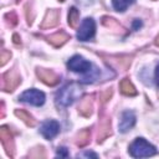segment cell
I'll return each instance as SVG.
<instances>
[{"label": "cell", "instance_id": "32", "mask_svg": "<svg viewBox=\"0 0 159 159\" xmlns=\"http://www.w3.org/2000/svg\"><path fill=\"white\" fill-rule=\"evenodd\" d=\"M154 1H155V0H154Z\"/></svg>", "mask_w": 159, "mask_h": 159}, {"label": "cell", "instance_id": "31", "mask_svg": "<svg viewBox=\"0 0 159 159\" xmlns=\"http://www.w3.org/2000/svg\"><path fill=\"white\" fill-rule=\"evenodd\" d=\"M17 1H20V0H17Z\"/></svg>", "mask_w": 159, "mask_h": 159}, {"label": "cell", "instance_id": "24", "mask_svg": "<svg viewBox=\"0 0 159 159\" xmlns=\"http://www.w3.org/2000/svg\"><path fill=\"white\" fill-rule=\"evenodd\" d=\"M68 155V152H67V148L65 147H60L57 149V157H67Z\"/></svg>", "mask_w": 159, "mask_h": 159}, {"label": "cell", "instance_id": "13", "mask_svg": "<svg viewBox=\"0 0 159 159\" xmlns=\"http://www.w3.org/2000/svg\"><path fill=\"white\" fill-rule=\"evenodd\" d=\"M93 96H86L83 99H81L78 106V113L83 117H89L93 111Z\"/></svg>", "mask_w": 159, "mask_h": 159}, {"label": "cell", "instance_id": "10", "mask_svg": "<svg viewBox=\"0 0 159 159\" xmlns=\"http://www.w3.org/2000/svg\"><path fill=\"white\" fill-rule=\"evenodd\" d=\"M135 124V114L132 111H124L120 116V120L118 124L119 132L120 133H125L128 132L130 128H133V125Z\"/></svg>", "mask_w": 159, "mask_h": 159}, {"label": "cell", "instance_id": "29", "mask_svg": "<svg viewBox=\"0 0 159 159\" xmlns=\"http://www.w3.org/2000/svg\"><path fill=\"white\" fill-rule=\"evenodd\" d=\"M154 43H155V46L159 47V34L157 35V37H155V40H154Z\"/></svg>", "mask_w": 159, "mask_h": 159}, {"label": "cell", "instance_id": "19", "mask_svg": "<svg viewBox=\"0 0 159 159\" xmlns=\"http://www.w3.org/2000/svg\"><path fill=\"white\" fill-rule=\"evenodd\" d=\"M134 2V0H112V4H113V7L117 10V11H125L128 6H130Z\"/></svg>", "mask_w": 159, "mask_h": 159}, {"label": "cell", "instance_id": "2", "mask_svg": "<svg viewBox=\"0 0 159 159\" xmlns=\"http://www.w3.org/2000/svg\"><path fill=\"white\" fill-rule=\"evenodd\" d=\"M157 153L154 145L147 142L144 138H135V140L129 145V154L133 158H144L152 157Z\"/></svg>", "mask_w": 159, "mask_h": 159}, {"label": "cell", "instance_id": "21", "mask_svg": "<svg viewBox=\"0 0 159 159\" xmlns=\"http://www.w3.org/2000/svg\"><path fill=\"white\" fill-rule=\"evenodd\" d=\"M10 57H11V52H10V51H7V50H1V52H0V65L4 66V65L10 60Z\"/></svg>", "mask_w": 159, "mask_h": 159}, {"label": "cell", "instance_id": "6", "mask_svg": "<svg viewBox=\"0 0 159 159\" xmlns=\"http://www.w3.org/2000/svg\"><path fill=\"white\" fill-rule=\"evenodd\" d=\"M20 83L21 77L16 68H12L2 75V89L5 92H12Z\"/></svg>", "mask_w": 159, "mask_h": 159}, {"label": "cell", "instance_id": "20", "mask_svg": "<svg viewBox=\"0 0 159 159\" xmlns=\"http://www.w3.org/2000/svg\"><path fill=\"white\" fill-rule=\"evenodd\" d=\"M25 9H26V20H27V24L31 25L32 21H34V10H32V5L31 4H26L25 5Z\"/></svg>", "mask_w": 159, "mask_h": 159}, {"label": "cell", "instance_id": "14", "mask_svg": "<svg viewBox=\"0 0 159 159\" xmlns=\"http://www.w3.org/2000/svg\"><path fill=\"white\" fill-rule=\"evenodd\" d=\"M70 40V35H67L65 31H60L52 36L48 37V42L53 45L55 47H61L63 43H66Z\"/></svg>", "mask_w": 159, "mask_h": 159}, {"label": "cell", "instance_id": "11", "mask_svg": "<svg viewBox=\"0 0 159 159\" xmlns=\"http://www.w3.org/2000/svg\"><path fill=\"white\" fill-rule=\"evenodd\" d=\"M112 134V124L109 117H102L98 123V134H97V142H102L106 138H108Z\"/></svg>", "mask_w": 159, "mask_h": 159}, {"label": "cell", "instance_id": "12", "mask_svg": "<svg viewBox=\"0 0 159 159\" xmlns=\"http://www.w3.org/2000/svg\"><path fill=\"white\" fill-rule=\"evenodd\" d=\"M58 21H60V11L56 10V9H51V10H48L46 12V15H45V17H43L40 27L42 30L51 29V27H55L58 24Z\"/></svg>", "mask_w": 159, "mask_h": 159}, {"label": "cell", "instance_id": "16", "mask_svg": "<svg viewBox=\"0 0 159 159\" xmlns=\"http://www.w3.org/2000/svg\"><path fill=\"white\" fill-rule=\"evenodd\" d=\"M15 116L19 117V118H20L26 125H29V127H35V124H36L35 118H34L27 111H25V109H15Z\"/></svg>", "mask_w": 159, "mask_h": 159}, {"label": "cell", "instance_id": "25", "mask_svg": "<svg viewBox=\"0 0 159 159\" xmlns=\"http://www.w3.org/2000/svg\"><path fill=\"white\" fill-rule=\"evenodd\" d=\"M78 157H93V158H97L98 155L93 152H84L83 154H78Z\"/></svg>", "mask_w": 159, "mask_h": 159}, {"label": "cell", "instance_id": "7", "mask_svg": "<svg viewBox=\"0 0 159 159\" xmlns=\"http://www.w3.org/2000/svg\"><path fill=\"white\" fill-rule=\"evenodd\" d=\"M60 132V124L57 120L50 119V120H45L41 127H40V133L43 135L45 139H52L55 138Z\"/></svg>", "mask_w": 159, "mask_h": 159}, {"label": "cell", "instance_id": "17", "mask_svg": "<svg viewBox=\"0 0 159 159\" xmlns=\"http://www.w3.org/2000/svg\"><path fill=\"white\" fill-rule=\"evenodd\" d=\"M89 139H91V130L89 129H83L76 137V145L80 147V148H83L89 143Z\"/></svg>", "mask_w": 159, "mask_h": 159}, {"label": "cell", "instance_id": "1", "mask_svg": "<svg viewBox=\"0 0 159 159\" xmlns=\"http://www.w3.org/2000/svg\"><path fill=\"white\" fill-rule=\"evenodd\" d=\"M82 94V88L78 83H68L63 86L56 94V103L60 107H68Z\"/></svg>", "mask_w": 159, "mask_h": 159}, {"label": "cell", "instance_id": "23", "mask_svg": "<svg viewBox=\"0 0 159 159\" xmlns=\"http://www.w3.org/2000/svg\"><path fill=\"white\" fill-rule=\"evenodd\" d=\"M112 94H113V91H112V88H108V89H106L104 92H102L101 93V102L102 103H106L111 97H112Z\"/></svg>", "mask_w": 159, "mask_h": 159}, {"label": "cell", "instance_id": "27", "mask_svg": "<svg viewBox=\"0 0 159 159\" xmlns=\"http://www.w3.org/2000/svg\"><path fill=\"white\" fill-rule=\"evenodd\" d=\"M12 39H14V43H15V45H20V43H21L20 37H19V35H17V34H14Z\"/></svg>", "mask_w": 159, "mask_h": 159}, {"label": "cell", "instance_id": "28", "mask_svg": "<svg viewBox=\"0 0 159 159\" xmlns=\"http://www.w3.org/2000/svg\"><path fill=\"white\" fill-rule=\"evenodd\" d=\"M155 82H157V84L159 87V65L157 66V70H155Z\"/></svg>", "mask_w": 159, "mask_h": 159}, {"label": "cell", "instance_id": "4", "mask_svg": "<svg viewBox=\"0 0 159 159\" xmlns=\"http://www.w3.org/2000/svg\"><path fill=\"white\" fill-rule=\"evenodd\" d=\"M19 101L29 103L31 106L40 107L45 103V93L36 88H31V89H27L24 93H21L19 96Z\"/></svg>", "mask_w": 159, "mask_h": 159}, {"label": "cell", "instance_id": "5", "mask_svg": "<svg viewBox=\"0 0 159 159\" xmlns=\"http://www.w3.org/2000/svg\"><path fill=\"white\" fill-rule=\"evenodd\" d=\"M94 32H96L94 20L92 17H86L82 21V24H81V26L77 31V39L80 41H88L91 39H93Z\"/></svg>", "mask_w": 159, "mask_h": 159}, {"label": "cell", "instance_id": "3", "mask_svg": "<svg viewBox=\"0 0 159 159\" xmlns=\"http://www.w3.org/2000/svg\"><path fill=\"white\" fill-rule=\"evenodd\" d=\"M67 67H68V70H71L73 72H80V73H84V75L91 73L94 68L91 62L86 61L80 55H75L73 57H71L70 61L67 62Z\"/></svg>", "mask_w": 159, "mask_h": 159}, {"label": "cell", "instance_id": "18", "mask_svg": "<svg viewBox=\"0 0 159 159\" xmlns=\"http://www.w3.org/2000/svg\"><path fill=\"white\" fill-rule=\"evenodd\" d=\"M67 19H68V20H67L68 25H70L72 29H76V27H77V25H78V22H80V11H78L75 6L70 7Z\"/></svg>", "mask_w": 159, "mask_h": 159}, {"label": "cell", "instance_id": "15", "mask_svg": "<svg viewBox=\"0 0 159 159\" xmlns=\"http://www.w3.org/2000/svg\"><path fill=\"white\" fill-rule=\"evenodd\" d=\"M119 89L120 92L124 94V96H135L137 94V89L135 87L133 86V83L129 81V78H123L120 82H119Z\"/></svg>", "mask_w": 159, "mask_h": 159}, {"label": "cell", "instance_id": "9", "mask_svg": "<svg viewBox=\"0 0 159 159\" xmlns=\"http://www.w3.org/2000/svg\"><path fill=\"white\" fill-rule=\"evenodd\" d=\"M36 75L40 78L41 82H43L47 86H55L60 82V76L56 75L52 70H47V68H37L36 70Z\"/></svg>", "mask_w": 159, "mask_h": 159}, {"label": "cell", "instance_id": "22", "mask_svg": "<svg viewBox=\"0 0 159 159\" xmlns=\"http://www.w3.org/2000/svg\"><path fill=\"white\" fill-rule=\"evenodd\" d=\"M5 19H9L7 21H9V24H10L11 26H14V25L17 24V16H16V14H15L14 11L7 12V14L5 15Z\"/></svg>", "mask_w": 159, "mask_h": 159}, {"label": "cell", "instance_id": "26", "mask_svg": "<svg viewBox=\"0 0 159 159\" xmlns=\"http://www.w3.org/2000/svg\"><path fill=\"white\" fill-rule=\"evenodd\" d=\"M140 26H142V21L138 20V19H135V20L133 21V30H138Z\"/></svg>", "mask_w": 159, "mask_h": 159}, {"label": "cell", "instance_id": "30", "mask_svg": "<svg viewBox=\"0 0 159 159\" xmlns=\"http://www.w3.org/2000/svg\"><path fill=\"white\" fill-rule=\"evenodd\" d=\"M58 1H65V0H58Z\"/></svg>", "mask_w": 159, "mask_h": 159}, {"label": "cell", "instance_id": "8", "mask_svg": "<svg viewBox=\"0 0 159 159\" xmlns=\"http://www.w3.org/2000/svg\"><path fill=\"white\" fill-rule=\"evenodd\" d=\"M0 139H1V143L7 153L9 157H14V138H12V134L10 132V129L5 125H2L0 128Z\"/></svg>", "mask_w": 159, "mask_h": 159}]
</instances>
